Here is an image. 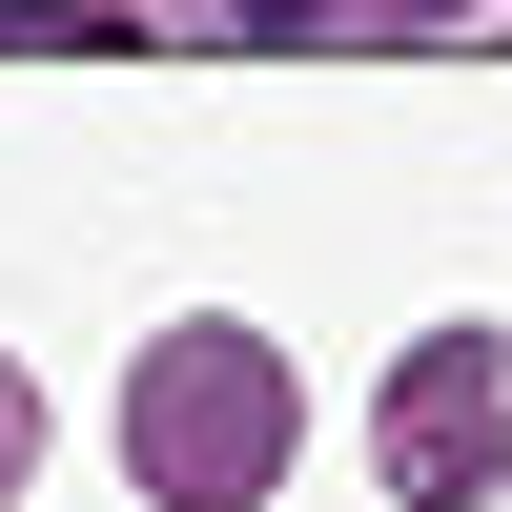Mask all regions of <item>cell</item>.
Masks as SVG:
<instances>
[{"mask_svg":"<svg viewBox=\"0 0 512 512\" xmlns=\"http://www.w3.org/2000/svg\"><path fill=\"white\" fill-rule=\"evenodd\" d=\"M369 472H390L410 512H492V492H512V328H431V349L390 369Z\"/></svg>","mask_w":512,"mask_h":512,"instance_id":"cell-2","label":"cell"},{"mask_svg":"<svg viewBox=\"0 0 512 512\" xmlns=\"http://www.w3.org/2000/svg\"><path fill=\"white\" fill-rule=\"evenodd\" d=\"M287 431H308V390H287V349L226 328V308L123 369V472H144V512H267Z\"/></svg>","mask_w":512,"mask_h":512,"instance_id":"cell-1","label":"cell"},{"mask_svg":"<svg viewBox=\"0 0 512 512\" xmlns=\"http://www.w3.org/2000/svg\"><path fill=\"white\" fill-rule=\"evenodd\" d=\"M21 472H41V390H21V349H0V512H21Z\"/></svg>","mask_w":512,"mask_h":512,"instance_id":"cell-3","label":"cell"}]
</instances>
